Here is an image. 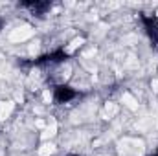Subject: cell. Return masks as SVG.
Instances as JSON below:
<instances>
[{
  "label": "cell",
  "mask_w": 158,
  "mask_h": 156,
  "mask_svg": "<svg viewBox=\"0 0 158 156\" xmlns=\"http://www.w3.org/2000/svg\"><path fill=\"white\" fill-rule=\"evenodd\" d=\"M11 110H13V103L11 101H0V121L9 116Z\"/></svg>",
  "instance_id": "1"
},
{
  "label": "cell",
  "mask_w": 158,
  "mask_h": 156,
  "mask_svg": "<svg viewBox=\"0 0 158 156\" xmlns=\"http://www.w3.org/2000/svg\"><path fill=\"white\" fill-rule=\"evenodd\" d=\"M31 35V31H30V28H22V31H20V28L11 35V39L13 40H24V39H28Z\"/></svg>",
  "instance_id": "2"
},
{
  "label": "cell",
  "mask_w": 158,
  "mask_h": 156,
  "mask_svg": "<svg viewBox=\"0 0 158 156\" xmlns=\"http://www.w3.org/2000/svg\"><path fill=\"white\" fill-rule=\"evenodd\" d=\"M53 153H55V145H53V143H44L39 149L40 156H50V154H53Z\"/></svg>",
  "instance_id": "3"
}]
</instances>
